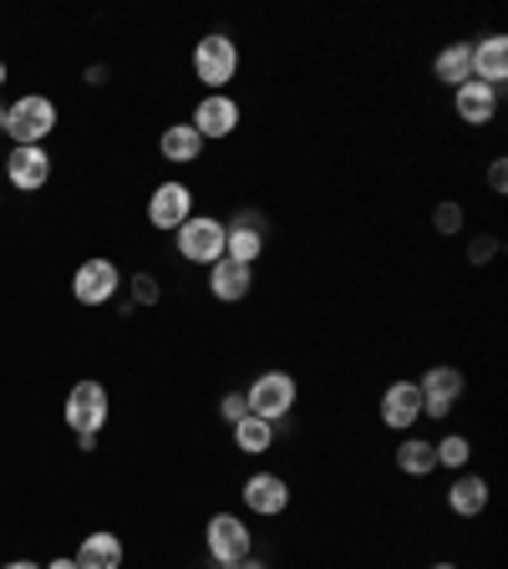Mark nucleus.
<instances>
[{
  "mask_svg": "<svg viewBox=\"0 0 508 569\" xmlns=\"http://www.w3.org/2000/svg\"><path fill=\"white\" fill-rule=\"evenodd\" d=\"M57 128V102L41 92H26L21 102L6 107V132H11L16 148H41Z\"/></svg>",
  "mask_w": 508,
  "mask_h": 569,
  "instance_id": "1",
  "label": "nucleus"
},
{
  "mask_svg": "<svg viewBox=\"0 0 508 569\" xmlns=\"http://www.w3.org/2000/svg\"><path fill=\"white\" fill-rule=\"evenodd\" d=\"M296 397H300V387L290 371H260L245 391V407H249V417H265V422L280 427L285 417L296 412Z\"/></svg>",
  "mask_w": 508,
  "mask_h": 569,
  "instance_id": "2",
  "label": "nucleus"
},
{
  "mask_svg": "<svg viewBox=\"0 0 508 569\" xmlns=\"http://www.w3.org/2000/svg\"><path fill=\"white\" fill-rule=\"evenodd\" d=\"M193 77H199L209 92H225L229 82L239 77V47H235V36L225 31H209L193 47Z\"/></svg>",
  "mask_w": 508,
  "mask_h": 569,
  "instance_id": "3",
  "label": "nucleus"
},
{
  "mask_svg": "<svg viewBox=\"0 0 508 569\" xmlns=\"http://www.w3.org/2000/svg\"><path fill=\"white\" fill-rule=\"evenodd\" d=\"M61 417H67V427L77 432V438H97V432L107 427V417H112L107 387H102V381H77V387L67 391V407H61Z\"/></svg>",
  "mask_w": 508,
  "mask_h": 569,
  "instance_id": "4",
  "label": "nucleus"
},
{
  "mask_svg": "<svg viewBox=\"0 0 508 569\" xmlns=\"http://www.w3.org/2000/svg\"><path fill=\"white\" fill-rule=\"evenodd\" d=\"M203 549H209L213 565H239V559L255 555V529L239 513H213L209 529H203Z\"/></svg>",
  "mask_w": 508,
  "mask_h": 569,
  "instance_id": "5",
  "label": "nucleus"
},
{
  "mask_svg": "<svg viewBox=\"0 0 508 569\" xmlns=\"http://www.w3.org/2000/svg\"><path fill=\"white\" fill-rule=\"evenodd\" d=\"M178 254L189 264H203L209 270L213 260H225V219H209V213H193L189 224L178 229Z\"/></svg>",
  "mask_w": 508,
  "mask_h": 569,
  "instance_id": "6",
  "label": "nucleus"
},
{
  "mask_svg": "<svg viewBox=\"0 0 508 569\" xmlns=\"http://www.w3.org/2000/svg\"><path fill=\"white\" fill-rule=\"evenodd\" d=\"M189 219H193V189L189 183H178V178L158 183L153 199H148V224L163 229V234H178Z\"/></svg>",
  "mask_w": 508,
  "mask_h": 569,
  "instance_id": "7",
  "label": "nucleus"
},
{
  "mask_svg": "<svg viewBox=\"0 0 508 569\" xmlns=\"http://www.w3.org/2000/svg\"><path fill=\"white\" fill-rule=\"evenodd\" d=\"M122 290V270L112 260H82L71 274V300L77 306H107Z\"/></svg>",
  "mask_w": 508,
  "mask_h": 569,
  "instance_id": "8",
  "label": "nucleus"
},
{
  "mask_svg": "<svg viewBox=\"0 0 508 569\" xmlns=\"http://www.w3.org/2000/svg\"><path fill=\"white\" fill-rule=\"evenodd\" d=\"M239 102L229 92H203L199 97V107H193V122L189 128L199 132L203 142H219V138H235V128H239Z\"/></svg>",
  "mask_w": 508,
  "mask_h": 569,
  "instance_id": "9",
  "label": "nucleus"
},
{
  "mask_svg": "<svg viewBox=\"0 0 508 569\" xmlns=\"http://www.w3.org/2000/svg\"><path fill=\"white\" fill-rule=\"evenodd\" d=\"M417 391H422V417H448L462 397V371L458 367H427L422 381H417Z\"/></svg>",
  "mask_w": 508,
  "mask_h": 569,
  "instance_id": "10",
  "label": "nucleus"
},
{
  "mask_svg": "<svg viewBox=\"0 0 508 569\" xmlns=\"http://www.w3.org/2000/svg\"><path fill=\"white\" fill-rule=\"evenodd\" d=\"M381 422H387L391 432H412V427L422 422V391H417V381H391V387L381 391Z\"/></svg>",
  "mask_w": 508,
  "mask_h": 569,
  "instance_id": "11",
  "label": "nucleus"
},
{
  "mask_svg": "<svg viewBox=\"0 0 508 569\" xmlns=\"http://www.w3.org/2000/svg\"><path fill=\"white\" fill-rule=\"evenodd\" d=\"M260 254H265V219L260 213H239L235 224H225V260L249 264V270H255Z\"/></svg>",
  "mask_w": 508,
  "mask_h": 569,
  "instance_id": "12",
  "label": "nucleus"
},
{
  "mask_svg": "<svg viewBox=\"0 0 508 569\" xmlns=\"http://www.w3.org/2000/svg\"><path fill=\"white\" fill-rule=\"evenodd\" d=\"M239 493H245V509L260 513V519H275V513L290 509V483L280 473H249Z\"/></svg>",
  "mask_w": 508,
  "mask_h": 569,
  "instance_id": "13",
  "label": "nucleus"
},
{
  "mask_svg": "<svg viewBox=\"0 0 508 569\" xmlns=\"http://www.w3.org/2000/svg\"><path fill=\"white\" fill-rule=\"evenodd\" d=\"M452 112H458L468 128H488V122L498 118V87H488V82H462L458 92H452Z\"/></svg>",
  "mask_w": 508,
  "mask_h": 569,
  "instance_id": "14",
  "label": "nucleus"
},
{
  "mask_svg": "<svg viewBox=\"0 0 508 569\" xmlns=\"http://www.w3.org/2000/svg\"><path fill=\"white\" fill-rule=\"evenodd\" d=\"M6 178H11L21 193L47 189V178H51L47 148H11V158H6Z\"/></svg>",
  "mask_w": 508,
  "mask_h": 569,
  "instance_id": "15",
  "label": "nucleus"
},
{
  "mask_svg": "<svg viewBox=\"0 0 508 569\" xmlns=\"http://www.w3.org/2000/svg\"><path fill=\"white\" fill-rule=\"evenodd\" d=\"M474 82H488V87L504 92V82H508V36L494 31L474 47Z\"/></svg>",
  "mask_w": 508,
  "mask_h": 569,
  "instance_id": "16",
  "label": "nucleus"
},
{
  "mask_svg": "<svg viewBox=\"0 0 508 569\" xmlns=\"http://www.w3.org/2000/svg\"><path fill=\"white\" fill-rule=\"evenodd\" d=\"M209 290H213V300L235 306V300H245L249 290H255V270H249V264H235V260H213L209 264Z\"/></svg>",
  "mask_w": 508,
  "mask_h": 569,
  "instance_id": "17",
  "label": "nucleus"
},
{
  "mask_svg": "<svg viewBox=\"0 0 508 569\" xmlns=\"http://www.w3.org/2000/svg\"><path fill=\"white\" fill-rule=\"evenodd\" d=\"M77 569H122V539L112 529H97L77 545Z\"/></svg>",
  "mask_w": 508,
  "mask_h": 569,
  "instance_id": "18",
  "label": "nucleus"
},
{
  "mask_svg": "<svg viewBox=\"0 0 508 569\" xmlns=\"http://www.w3.org/2000/svg\"><path fill=\"white\" fill-rule=\"evenodd\" d=\"M432 77H438L442 87H452V92H458L462 82H474V41H452V47H442L438 61H432Z\"/></svg>",
  "mask_w": 508,
  "mask_h": 569,
  "instance_id": "19",
  "label": "nucleus"
},
{
  "mask_svg": "<svg viewBox=\"0 0 508 569\" xmlns=\"http://www.w3.org/2000/svg\"><path fill=\"white\" fill-rule=\"evenodd\" d=\"M448 509L458 513V519H478V513L488 509V478L484 473H458L448 488Z\"/></svg>",
  "mask_w": 508,
  "mask_h": 569,
  "instance_id": "20",
  "label": "nucleus"
},
{
  "mask_svg": "<svg viewBox=\"0 0 508 569\" xmlns=\"http://www.w3.org/2000/svg\"><path fill=\"white\" fill-rule=\"evenodd\" d=\"M158 153L168 158V163H199L203 158V138L189 128V122H173V128H163V138H158Z\"/></svg>",
  "mask_w": 508,
  "mask_h": 569,
  "instance_id": "21",
  "label": "nucleus"
},
{
  "mask_svg": "<svg viewBox=\"0 0 508 569\" xmlns=\"http://www.w3.org/2000/svg\"><path fill=\"white\" fill-rule=\"evenodd\" d=\"M235 448L249 452V458L270 452L275 448V422H265V417H239L235 422Z\"/></svg>",
  "mask_w": 508,
  "mask_h": 569,
  "instance_id": "22",
  "label": "nucleus"
},
{
  "mask_svg": "<svg viewBox=\"0 0 508 569\" xmlns=\"http://www.w3.org/2000/svg\"><path fill=\"white\" fill-rule=\"evenodd\" d=\"M397 468H402L407 478H427V473H438V452H432L427 438H407L402 448H397Z\"/></svg>",
  "mask_w": 508,
  "mask_h": 569,
  "instance_id": "23",
  "label": "nucleus"
},
{
  "mask_svg": "<svg viewBox=\"0 0 508 569\" xmlns=\"http://www.w3.org/2000/svg\"><path fill=\"white\" fill-rule=\"evenodd\" d=\"M432 452H438V468H452V473H462V468H468V458H474V442L462 438V432H448V438L432 442Z\"/></svg>",
  "mask_w": 508,
  "mask_h": 569,
  "instance_id": "24",
  "label": "nucleus"
},
{
  "mask_svg": "<svg viewBox=\"0 0 508 569\" xmlns=\"http://www.w3.org/2000/svg\"><path fill=\"white\" fill-rule=\"evenodd\" d=\"M432 229H438V234H458L462 229V203H438V209H432Z\"/></svg>",
  "mask_w": 508,
  "mask_h": 569,
  "instance_id": "25",
  "label": "nucleus"
},
{
  "mask_svg": "<svg viewBox=\"0 0 508 569\" xmlns=\"http://www.w3.org/2000/svg\"><path fill=\"white\" fill-rule=\"evenodd\" d=\"M158 296H163V284H158L153 274H138V280H132V300H138V306H158Z\"/></svg>",
  "mask_w": 508,
  "mask_h": 569,
  "instance_id": "26",
  "label": "nucleus"
},
{
  "mask_svg": "<svg viewBox=\"0 0 508 569\" xmlns=\"http://www.w3.org/2000/svg\"><path fill=\"white\" fill-rule=\"evenodd\" d=\"M498 254V239L494 234H478L474 244H468V264H488Z\"/></svg>",
  "mask_w": 508,
  "mask_h": 569,
  "instance_id": "27",
  "label": "nucleus"
},
{
  "mask_svg": "<svg viewBox=\"0 0 508 569\" xmlns=\"http://www.w3.org/2000/svg\"><path fill=\"white\" fill-rule=\"evenodd\" d=\"M219 417H225V422H229V427H235V422H239V417H249V407H245V391H229L225 402H219Z\"/></svg>",
  "mask_w": 508,
  "mask_h": 569,
  "instance_id": "28",
  "label": "nucleus"
},
{
  "mask_svg": "<svg viewBox=\"0 0 508 569\" xmlns=\"http://www.w3.org/2000/svg\"><path fill=\"white\" fill-rule=\"evenodd\" d=\"M488 189L508 193V158H494V163H488Z\"/></svg>",
  "mask_w": 508,
  "mask_h": 569,
  "instance_id": "29",
  "label": "nucleus"
},
{
  "mask_svg": "<svg viewBox=\"0 0 508 569\" xmlns=\"http://www.w3.org/2000/svg\"><path fill=\"white\" fill-rule=\"evenodd\" d=\"M219 569H270V565H260V559L249 555V559H239V565H219Z\"/></svg>",
  "mask_w": 508,
  "mask_h": 569,
  "instance_id": "30",
  "label": "nucleus"
},
{
  "mask_svg": "<svg viewBox=\"0 0 508 569\" xmlns=\"http://www.w3.org/2000/svg\"><path fill=\"white\" fill-rule=\"evenodd\" d=\"M41 569H77V559H51V565H41Z\"/></svg>",
  "mask_w": 508,
  "mask_h": 569,
  "instance_id": "31",
  "label": "nucleus"
},
{
  "mask_svg": "<svg viewBox=\"0 0 508 569\" xmlns=\"http://www.w3.org/2000/svg\"><path fill=\"white\" fill-rule=\"evenodd\" d=\"M0 569H41V565H31V559H11V565H0Z\"/></svg>",
  "mask_w": 508,
  "mask_h": 569,
  "instance_id": "32",
  "label": "nucleus"
},
{
  "mask_svg": "<svg viewBox=\"0 0 508 569\" xmlns=\"http://www.w3.org/2000/svg\"><path fill=\"white\" fill-rule=\"evenodd\" d=\"M432 569H458V565H452V559H438V565H432Z\"/></svg>",
  "mask_w": 508,
  "mask_h": 569,
  "instance_id": "33",
  "label": "nucleus"
},
{
  "mask_svg": "<svg viewBox=\"0 0 508 569\" xmlns=\"http://www.w3.org/2000/svg\"><path fill=\"white\" fill-rule=\"evenodd\" d=\"M0 132H6V107H0Z\"/></svg>",
  "mask_w": 508,
  "mask_h": 569,
  "instance_id": "34",
  "label": "nucleus"
},
{
  "mask_svg": "<svg viewBox=\"0 0 508 569\" xmlns=\"http://www.w3.org/2000/svg\"><path fill=\"white\" fill-rule=\"evenodd\" d=\"M0 87H6V61H0Z\"/></svg>",
  "mask_w": 508,
  "mask_h": 569,
  "instance_id": "35",
  "label": "nucleus"
},
{
  "mask_svg": "<svg viewBox=\"0 0 508 569\" xmlns=\"http://www.w3.org/2000/svg\"><path fill=\"white\" fill-rule=\"evenodd\" d=\"M0 565H6V559H0Z\"/></svg>",
  "mask_w": 508,
  "mask_h": 569,
  "instance_id": "36",
  "label": "nucleus"
}]
</instances>
